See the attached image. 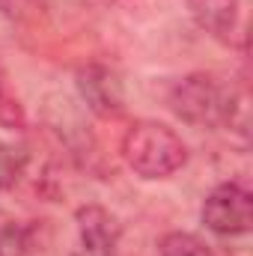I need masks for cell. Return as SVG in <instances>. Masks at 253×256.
<instances>
[{
	"label": "cell",
	"mask_w": 253,
	"mask_h": 256,
	"mask_svg": "<svg viewBox=\"0 0 253 256\" xmlns=\"http://www.w3.org/2000/svg\"><path fill=\"white\" fill-rule=\"evenodd\" d=\"M122 161L140 179H167L188 161V146L170 126L137 120L122 137Z\"/></svg>",
	"instance_id": "6da1fadb"
},
{
	"label": "cell",
	"mask_w": 253,
	"mask_h": 256,
	"mask_svg": "<svg viewBox=\"0 0 253 256\" xmlns=\"http://www.w3.org/2000/svg\"><path fill=\"white\" fill-rule=\"evenodd\" d=\"M173 114L194 128L236 126L238 114H244V98L218 84L212 74H188L170 92Z\"/></svg>",
	"instance_id": "7a4b0ae2"
},
{
	"label": "cell",
	"mask_w": 253,
	"mask_h": 256,
	"mask_svg": "<svg viewBox=\"0 0 253 256\" xmlns=\"http://www.w3.org/2000/svg\"><path fill=\"white\" fill-rule=\"evenodd\" d=\"M202 224L220 238L248 236L253 226V194L242 182L218 185L202 202Z\"/></svg>",
	"instance_id": "3957f363"
},
{
	"label": "cell",
	"mask_w": 253,
	"mask_h": 256,
	"mask_svg": "<svg viewBox=\"0 0 253 256\" xmlns=\"http://www.w3.org/2000/svg\"><path fill=\"white\" fill-rule=\"evenodd\" d=\"M78 92L86 102V108L98 116H120L126 110V86L120 80V74L104 63H90L78 68Z\"/></svg>",
	"instance_id": "277c9868"
},
{
	"label": "cell",
	"mask_w": 253,
	"mask_h": 256,
	"mask_svg": "<svg viewBox=\"0 0 253 256\" xmlns=\"http://www.w3.org/2000/svg\"><path fill=\"white\" fill-rule=\"evenodd\" d=\"M78 238H80V256H114L122 238V224L116 214H110L104 206H80L78 214Z\"/></svg>",
	"instance_id": "5b68a950"
},
{
	"label": "cell",
	"mask_w": 253,
	"mask_h": 256,
	"mask_svg": "<svg viewBox=\"0 0 253 256\" xmlns=\"http://www.w3.org/2000/svg\"><path fill=\"white\" fill-rule=\"evenodd\" d=\"M185 3L200 30L218 39H230V33L238 24V0H185Z\"/></svg>",
	"instance_id": "8992f818"
},
{
	"label": "cell",
	"mask_w": 253,
	"mask_h": 256,
	"mask_svg": "<svg viewBox=\"0 0 253 256\" xmlns=\"http://www.w3.org/2000/svg\"><path fill=\"white\" fill-rule=\"evenodd\" d=\"M33 250V230L15 214L0 212V256H27Z\"/></svg>",
	"instance_id": "52a82bcc"
},
{
	"label": "cell",
	"mask_w": 253,
	"mask_h": 256,
	"mask_svg": "<svg viewBox=\"0 0 253 256\" xmlns=\"http://www.w3.org/2000/svg\"><path fill=\"white\" fill-rule=\"evenodd\" d=\"M158 256H212V248L194 232H167L158 244Z\"/></svg>",
	"instance_id": "ba28073f"
},
{
	"label": "cell",
	"mask_w": 253,
	"mask_h": 256,
	"mask_svg": "<svg viewBox=\"0 0 253 256\" xmlns=\"http://www.w3.org/2000/svg\"><path fill=\"white\" fill-rule=\"evenodd\" d=\"M27 167V149L24 146H12V143H0V191L12 188Z\"/></svg>",
	"instance_id": "9c48e42d"
},
{
	"label": "cell",
	"mask_w": 253,
	"mask_h": 256,
	"mask_svg": "<svg viewBox=\"0 0 253 256\" xmlns=\"http://www.w3.org/2000/svg\"><path fill=\"white\" fill-rule=\"evenodd\" d=\"M24 110L18 104V98H12L3 86H0V126L3 128H12V131H21L24 128Z\"/></svg>",
	"instance_id": "30bf717a"
},
{
	"label": "cell",
	"mask_w": 253,
	"mask_h": 256,
	"mask_svg": "<svg viewBox=\"0 0 253 256\" xmlns=\"http://www.w3.org/2000/svg\"><path fill=\"white\" fill-rule=\"evenodd\" d=\"M21 3H24V0H0V12H6V15H15V12L21 9Z\"/></svg>",
	"instance_id": "8fae6325"
}]
</instances>
